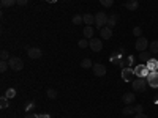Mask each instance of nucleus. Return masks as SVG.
<instances>
[{"label":"nucleus","mask_w":158,"mask_h":118,"mask_svg":"<svg viewBox=\"0 0 158 118\" xmlns=\"http://www.w3.org/2000/svg\"><path fill=\"white\" fill-rule=\"evenodd\" d=\"M117 21H118V16H117V14H111V16L108 18V27H109V29L115 27Z\"/></svg>","instance_id":"obj_16"},{"label":"nucleus","mask_w":158,"mask_h":118,"mask_svg":"<svg viewBox=\"0 0 158 118\" xmlns=\"http://www.w3.org/2000/svg\"><path fill=\"white\" fill-rule=\"evenodd\" d=\"M100 35H101L103 39H111V36H112V29H109L108 25H106V27L100 29Z\"/></svg>","instance_id":"obj_12"},{"label":"nucleus","mask_w":158,"mask_h":118,"mask_svg":"<svg viewBox=\"0 0 158 118\" xmlns=\"http://www.w3.org/2000/svg\"><path fill=\"white\" fill-rule=\"evenodd\" d=\"M81 66H82L84 69H87V68H92V66H94V63H92V60H90V58H82Z\"/></svg>","instance_id":"obj_19"},{"label":"nucleus","mask_w":158,"mask_h":118,"mask_svg":"<svg viewBox=\"0 0 158 118\" xmlns=\"http://www.w3.org/2000/svg\"><path fill=\"white\" fill-rule=\"evenodd\" d=\"M0 2H2V6H5V8H10L13 5H16V0H0Z\"/></svg>","instance_id":"obj_23"},{"label":"nucleus","mask_w":158,"mask_h":118,"mask_svg":"<svg viewBox=\"0 0 158 118\" xmlns=\"http://www.w3.org/2000/svg\"><path fill=\"white\" fill-rule=\"evenodd\" d=\"M139 60H150V52L149 50L139 52Z\"/></svg>","instance_id":"obj_24"},{"label":"nucleus","mask_w":158,"mask_h":118,"mask_svg":"<svg viewBox=\"0 0 158 118\" xmlns=\"http://www.w3.org/2000/svg\"><path fill=\"white\" fill-rule=\"evenodd\" d=\"M27 55H29L32 60H38V58L43 57V50L40 49V47H29V49H27Z\"/></svg>","instance_id":"obj_8"},{"label":"nucleus","mask_w":158,"mask_h":118,"mask_svg":"<svg viewBox=\"0 0 158 118\" xmlns=\"http://www.w3.org/2000/svg\"><path fill=\"white\" fill-rule=\"evenodd\" d=\"M138 6H139L138 0H127V2H125V8L130 10V11H136Z\"/></svg>","instance_id":"obj_14"},{"label":"nucleus","mask_w":158,"mask_h":118,"mask_svg":"<svg viewBox=\"0 0 158 118\" xmlns=\"http://www.w3.org/2000/svg\"><path fill=\"white\" fill-rule=\"evenodd\" d=\"M146 66H147L149 71H158V60H156V58H150V60H147Z\"/></svg>","instance_id":"obj_13"},{"label":"nucleus","mask_w":158,"mask_h":118,"mask_svg":"<svg viewBox=\"0 0 158 118\" xmlns=\"http://www.w3.org/2000/svg\"><path fill=\"white\" fill-rule=\"evenodd\" d=\"M46 95H48L49 99H56V98H57V90H54V88H48Z\"/></svg>","instance_id":"obj_20"},{"label":"nucleus","mask_w":158,"mask_h":118,"mask_svg":"<svg viewBox=\"0 0 158 118\" xmlns=\"http://www.w3.org/2000/svg\"><path fill=\"white\" fill-rule=\"evenodd\" d=\"M89 47L94 52H100L103 49V41L100 38H92V39H89Z\"/></svg>","instance_id":"obj_4"},{"label":"nucleus","mask_w":158,"mask_h":118,"mask_svg":"<svg viewBox=\"0 0 158 118\" xmlns=\"http://www.w3.org/2000/svg\"><path fill=\"white\" fill-rule=\"evenodd\" d=\"M16 3H18V5H21V6H25V5L29 3V0H16Z\"/></svg>","instance_id":"obj_33"},{"label":"nucleus","mask_w":158,"mask_h":118,"mask_svg":"<svg viewBox=\"0 0 158 118\" xmlns=\"http://www.w3.org/2000/svg\"><path fill=\"white\" fill-rule=\"evenodd\" d=\"M146 79H147V84L152 88H158V71H150Z\"/></svg>","instance_id":"obj_7"},{"label":"nucleus","mask_w":158,"mask_h":118,"mask_svg":"<svg viewBox=\"0 0 158 118\" xmlns=\"http://www.w3.org/2000/svg\"><path fill=\"white\" fill-rule=\"evenodd\" d=\"M40 118H51L48 113H41V115H40Z\"/></svg>","instance_id":"obj_38"},{"label":"nucleus","mask_w":158,"mask_h":118,"mask_svg":"<svg viewBox=\"0 0 158 118\" xmlns=\"http://www.w3.org/2000/svg\"><path fill=\"white\" fill-rule=\"evenodd\" d=\"M133 60H135V58H133V57H131V55H130V57L127 58V65H128V68L131 66V65H133Z\"/></svg>","instance_id":"obj_34"},{"label":"nucleus","mask_w":158,"mask_h":118,"mask_svg":"<svg viewBox=\"0 0 158 118\" xmlns=\"http://www.w3.org/2000/svg\"><path fill=\"white\" fill-rule=\"evenodd\" d=\"M135 109H136V113H142V106H141V104H138Z\"/></svg>","instance_id":"obj_36"},{"label":"nucleus","mask_w":158,"mask_h":118,"mask_svg":"<svg viewBox=\"0 0 158 118\" xmlns=\"http://www.w3.org/2000/svg\"><path fill=\"white\" fill-rule=\"evenodd\" d=\"M123 104H127V106H131V104L135 102V99H136V95L133 93V91H130V93H125L123 95Z\"/></svg>","instance_id":"obj_11"},{"label":"nucleus","mask_w":158,"mask_h":118,"mask_svg":"<svg viewBox=\"0 0 158 118\" xmlns=\"http://www.w3.org/2000/svg\"><path fill=\"white\" fill-rule=\"evenodd\" d=\"M108 14L106 13H98V14H95V25L98 29H103L108 25Z\"/></svg>","instance_id":"obj_3"},{"label":"nucleus","mask_w":158,"mask_h":118,"mask_svg":"<svg viewBox=\"0 0 158 118\" xmlns=\"http://www.w3.org/2000/svg\"><path fill=\"white\" fill-rule=\"evenodd\" d=\"M133 35L138 36V38L142 36V29H141V27H135V29H133Z\"/></svg>","instance_id":"obj_30"},{"label":"nucleus","mask_w":158,"mask_h":118,"mask_svg":"<svg viewBox=\"0 0 158 118\" xmlns=\"http://www.w3.org/2000/svg\"><path fill=\"white\" fill-rule=\"evenodd\" d=\"M100 3H101L103 6H106V8H109V6H112V3H114V0H100Z\"/></svg>","instance_id":"obj_29"},{"label":"nucleus","mask_w":158,"mask_h":118,"mask_svg":"<svg viewBox=\"0 0 158 118\" xmlns=\"http://www.w3.org/2000/svg\"><path fill=\"white\" fill-rule=\"evenodd\" d=\"M33 107H35V104H33V102H29V104H27V112H32Z\"/></svg>","instance_id":"obj_35"},{"label":"nucleus","mask_w":158,"mask_h":118,"mask_svg":"<svg viewBox=\"0 0 158 118\" xmlns=\"http://www.w3.org/2000/svg\"><path fill=\"white\" fill-rule=\"evenodd\" d=\"M135 69L133 68H128V66H125L123 69H122V79L125 82H133L135 81Z\"/></svg>","instance_id":"obj_5"},{"label":"nucleus","mask_w":158,"mask_h":118,"mask_svg":"<svg viewBox=\"0 0 158 118\" xmlns=\"http://www.w3.org/2000/svg\"><path fill=\"white\" fill-rule=\"evenodd\" d=\"M82 22H84V16H81V14H76L73 18V24L74 25H79V24H82Z\"/></svg>","instance_id":"obj_26"},{"label":"nucleus","mask_w":158,"mask_h":118,"mask_svg":"<svg viewBox=\"0 0 158 118\" xmlns=\"http://www.w3.org/2000/svg\"><path fill=\"white\" fill-rule=\"evenodd\" d=\"M25 118H40V115L35 113V112H29L27 115H25Z\"/></svg>","instance_id":"obj_32"},{"label":"nucleus","mask_w":158,"mask_h":118,"mask_svg":"<svg viewBox=\"0 0 158 118\" xmlns=\"http://www.w3.org/2000/svg\"><path fill=\"white\" fill-rule=\"evenodd\" d=\"M136 50L138 52H144V50H147L149 49V41L144 36H139L138 39H136Z\"/></svg>","instance_id":"obj_6"},{"label":"nucleus","mask_w":158,"mask_h":118,"mask_svg":"<svg viewBox=\"0 0 158 118\" xmlns=\"http://www.w3.org/2000/svg\"><path fill=\"white\" fill-rule=\"evenodd\" d=\"M8 63H10V69H13V71H21L24 68V61L19 57H10Z\"/></svg>","instance_id":"obj_2"},{"label":"nucleus","mask_w":158,"mask_h":118,"mask_svg":"<svg viewBox=\"0 0 158 118\" xmlns=\"http://www.w3.org/2000/svg\"><path fill=\"white\" fill-rule=\"evenodd\" d=\"M0 57H2V60H10V54H8V52L3 49L2 52H0Z\"/></svg>","instance_id":"obj_31"},{"label":"nucleus","mask_w":158,"mask_h":118,"mask_svg":"<svg viewBox=\"0 0 158 118\" xmlns=\"http://www.w3.org/2000/svg\"><path fill=\"white\" fill-rule=\"evenodd\" d=\"M48 2H49V3H56V2H57V0H48Z\"/></svg>","instance_id":"obj_39"},{"label":"nucleus","mask_w":158,"mask_h":118,"mask_svg":"<svg viewBox=\"0 0 158 118\" xmlns=\"http://www.w3.org/2000/svg\"><path fill=\"white\" fill-rule=\"evenodd\" d=\"M147 79L146 77H136L133 81V90L138 91V93H142V91H146L147 88Z\"/></svg>","instance_id":"obj_1"},{"label":"nucleus","mask_w":158,"mask_h":118,"mask_svg":"<svg viewBox=\"0 0 158 118\" xmlns=\"http://www.w3.org/2000/svg\"><path fill=\"white\" fill-rule=\"evenodd\" d=\"M122 112H123V115H133V113H136V109L131 107V106H127Z\"/></svg>","instance_id":"obj_22"},{"label":"nucleus","mask_w":158,"mask_h":118,"mask_svg":"<svg viewBox=\"0 0 158 118\" xmlns=\"http://www.w3.org/2000/svg\"><path fill=\"white\" fill-rule=\"evenodd\" d=\"M77 46L81 47V49H85V47H89V39H87V38H84V39H79Z\"/></svg>","instance_id":"obj_27"},{"label":"nucleus","mask_w":158,"mask_h":118,"mask_svg":"<svg viewBox=\"0 0 158 118\" xmlns=\"http://www.w3.org/2000/svg\"><path fill=\"white\" fill-rule=\"evenodd\" d=\"M135 118H147V115H144V113H136Z\"/></svg>","instance_id":"obj_37"},{"label":"nucleus","mask_w":158,"mask_h":118,"mask_svg":"<svg viewBox=\"0 0 158 118\" xmlns=\"http://www.w3.org/2000/svg\"><path fill=\"white\" fill-rule=\"evenodd\" d=\"M5 96H6L8 99H13V98L16 96V90H15V88H8V90L5 91Z\"/></svg>","instance_id":"obj_21"},{"label":"nucleus","mask_w":158,"mask_h":118,"mask_svg":"<svg viewBox=\"0 0 158 118\" xmlns=\"http://www.w3.org/2000/svg\"><path fill=\"white\" fill-rule=\"evenodd\" d=\"M84 36L87 39H92L94 38V27L92 25H85V29H84Z\"/></svg>","instance_id":"obj_15"},{"label":"nucleus","mask_w":158,"mask_h":118,"mask_svg":"<svg viewBox=\"0 0 158 118\" xmlns=\"http://www.w3.org/2000/svg\"><path fill=\"white\" fill-rule=\"evenodd\" d=\"M0 107H2V109H6V107H8V98H6V96L0 98Z\"/></svg>","instance_id":"obj_28"},{"label":"nucleus","mask_w":158,"mask_h":118,"mask_svg":"<svg viewBox=\"0 0 158 118\" xmlns=\"http://www.w3.org/2000/svg\"><path fill=\"white\" fill-rule=\"evenodd\" d=\"M135 69V74L138 76V77H147L149 76V69H147V66H146V65H138V66L136 68H133Z\"/></svg>","instance_id":"obj_10"},{"label":"nucleus","mask_w":158,"mask_h":118,"mask_svg":"<svg viewBox=\"0 0 158 118\" xmlns=\"http://www.w3.org/2000/svg\"><path fill=\"white\" fill-rule=\"evenodd\" d=\"M84 22H85V25H94V24H95V16L84 14Z\"/></svg>","instance_id":"obj_17"},{"label":"nucleus","mask_w":158,"mask_h":118,"mask_svg":"<svg viewBox=\"0 0 158 118\" xmlns=\"http://www.w3.org/2000/svg\"><path fill=\"white\" fill-rule=\"evenodd\" d=\"M92 69H94V74L97 77H103L104 74H106V66L101 63H94V66H92Z\"/></svg>","instance_id":"obj_9"},{"label":"nucleus","mask_w":158,"mask_h":118,"mask_svg":"<svg viewBox=\"0 0 158 118\" xmlns=\"http://www.w3.org/2000/svg\"><path fill=\"white\" fill-rule=\"evenodd\" d=\"M149 52L150 54H158V41H152L149 44Z\"/></svg>","instance_id":"obj_18"},{"label":"nucleus","mask_w":158,"mask_h":118,"mask_svg":"<svg viewBox=\"0 0 158 118\" xmlns=\"http://www.w3.org/2000/svg\"><path fill=\"white\" fill-rule=\"evenodd\" d=\"M8 68H10V63H8V60H2V61H0V71H2V73H5Z\"/></svg>","instance_id":"obj_25"}]
</instances>
